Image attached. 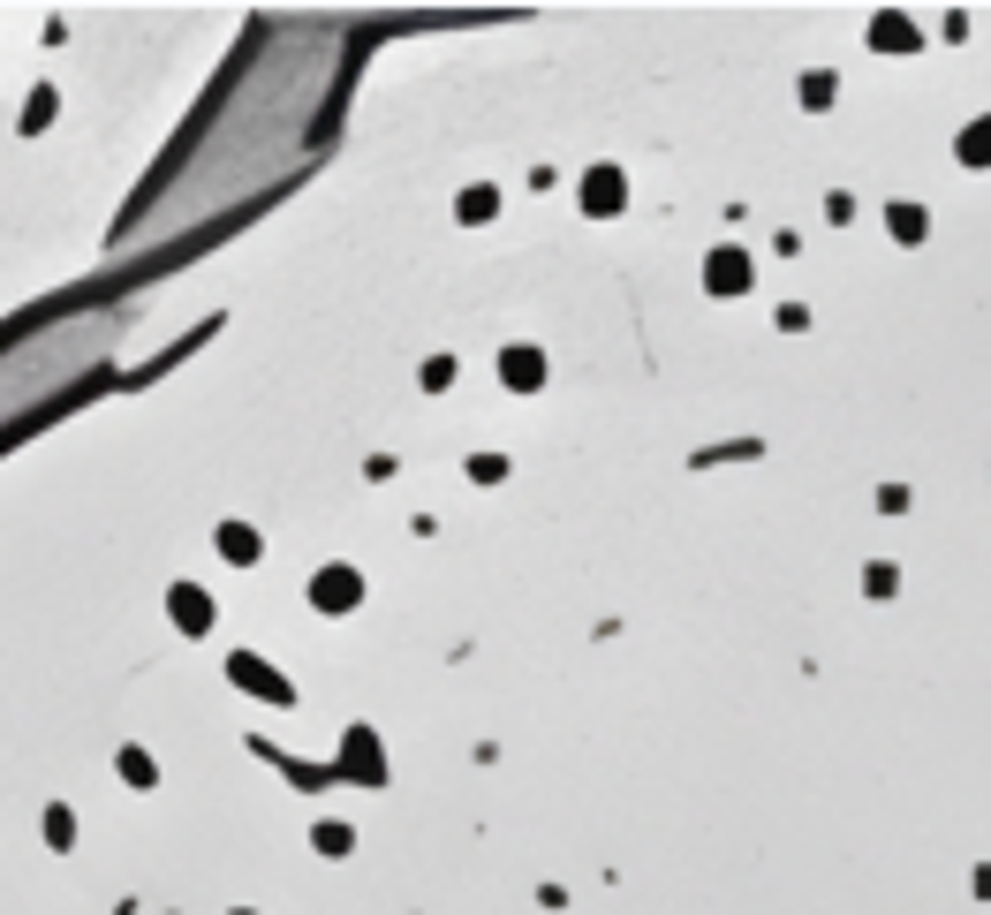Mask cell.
I'll use <instances>...</instances> for the list:
<instances>
[{
    "label": "cell",
    "mask_w": 991,
    "mask_h": 915,
    "mask_svg": "<svg viewBox=\"0 0 991 915\" xmlns=\"http://www.w3.org/2000/svg\"><path fill=\"white\" fill-rule=\"evenodd\" d=\"M591 205H599V212L621 205V182H613V174H599V182H591Z\"/></svg>",
    "instance_id": "obj_3"
},
{
    "label": "cell",
    "mask_w": 991,
    "mask_h": 915,
    "mask_svg": "<svg viewBox=\"0 0 991 915\" xmlns=\"http://www.w3.org/2000/svg\"><path fill=\"white\" fill-rule=\"evenodd\" d=\"M961 160H969V166H991V114H984V122H969V136H961Z\"/></svg>",
    "instance_id": "obj_1"
},
{
    "label": "cell",
    "mask_w": 991,
    "mask_h": 915,
    "mask_svg": "<svg viewBox=\"0 0 991 915\" xmlns=\"http://www.w3.org/2000/svg\"><path fill=\"white\" fill-rule=\"evenodd\" d=\"M749 281V265L734 257V250H719V265H712V288H742Z\"/></svg>",
    "instance_id": "obj_2"
}]
</instances>
